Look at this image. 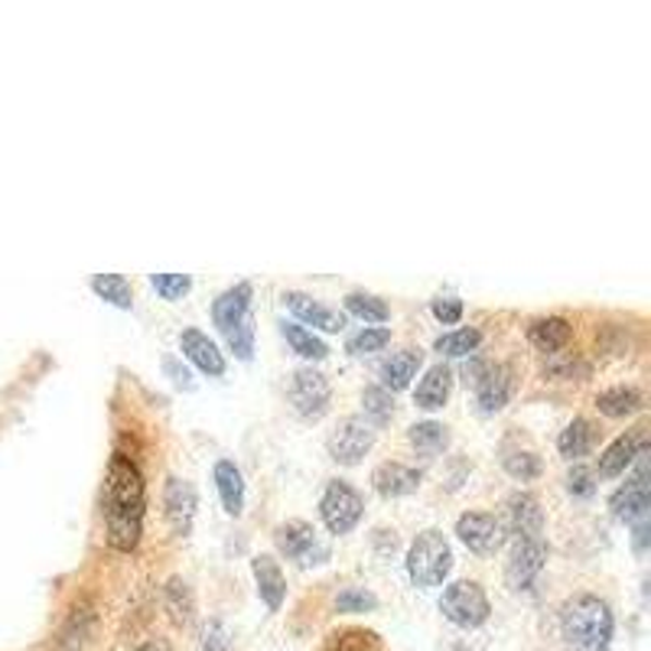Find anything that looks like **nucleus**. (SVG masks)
Instances as JSON below:
<instances>
[{"instance_id":"f03ea898","label":"nucleus","mask_w":651,"mask_h":651,"mask_svg":"<svg viewBox=\"0 0 651 651\" xmlns=\"http://www.w3.org/2000/svg\"><path fill=\"white\" fill-rule=\"evenodd\" d=\"M613 626L610 603L593 593H580L560 610V639L567 651H610Z\"/></svg>"},{"instance_id":"58836bf2","label":"nucleus","mask_w":651,"mask_h":651,"mask_svg":"<svg viewBox=\"0 0 651 651\" xmlns=\"http://www.w3.org/2000/svg\"><path fill=\"white\" fill-rule=\"evenodd\" d=\"M200 651H231V636H228V629H225L221 619H213V623L203 629Z\"/></svg>"},{"instance_id":"9d476101","label":"nucleus","mask_w":651,"mask_h":651,"mask_svg":"<svg viewBox=\"0 0 651 651\" xmlns=\"http://www.w3.org/2000/svg\"><path fill=\"white\" fill-rule=\"evenodd\" d=\"M456 538L472 551V554H495L505 538H508V528L502 518L489 515V511H466L459 515L456 521Z\"/></svg>"},{"instance_id":"c85d7f7f","label":"nucleus","mask_w":651,"mask_h":651,"mask_svg":"<svg viewBox=\"0 0 651 651\" xmlns=\"http://www.w3.org/2000/svg\"><path fill=\"white\" fill-rule=\"evenodd\" d=\"M362 411H365V418H362V421H369L372 427H385V424L395 418L391 391H385L382 385L365 388V391H362Z\"/></svg>"},{"instance_id":"e433bc0d","label":"nucleus","mask_w":651,"mask_h":651,"mask_svg":"<svg viewBox=\"0 0 651 651\" xmlns=\"http://www.w3.org/2000/svg\"><path fill=\"white\" fill-rule=\"evenodd\" d=\"M323 651H378V642L372 632H362V629H349V632H336L329 636L326 649Z\"/></svg>"},{"instance_id":"412c9836","label":"nucleus","mask_w":651,"mask_h":651,"mask_svg":"<svg viewBox=\"0 0 651 651\" xmlns=\"http://www.w3.org/2000/svg\"><path fill=\"white\" fill-rule=\"evenodd\" d=\"M372 482H375L378 495H385V498H401V495L418 492L421 472L411 469V466H405V462H382V466L372 472Z\"/></svg>"},{"instance_id":"7c9ffc66","label":"nucleus","mask_w":651,"mask_h":651,"mask_svg":"<svg viewBox=\"0 0 651 651\" xmlns=\"http://www.w3.org/2000/svg\"><path fill=\"white\" fill-rule=\"evenodd\" d=\"M346 310H349L352 316L365 320V323H388V320H391L388 303H385L382 297H372V293H362V290H355V293L346 297Z\"/></svg>"},{"instance_id":"a19ab883","label":"nucleus","mask_w":651,"mask_h":651,"mask_svg":"<svg viewBox=\"0 0 651 651\" xmlns=\"http://www.w3.org/2000/svg\"><path fill=\"white\" fill-rule=\"evenodd\" d=\"M431 313H434L436 323L453 326V323H459V320H462V300H459V297H436L434 306H431Z\"/></svg>"},{"instance_id":"4c0bfd02","label":"nucleus","mask_w":651,"mask_h":651,"mask_svg":"<svg viewBox=\"0 0 651 651\" xmlns=\"http://www.w3.org/2000/svg\"><path fill=\"white\" fill-rule=\"evenodd\" d=\"M378 606L375 593L362 590V587H346L339 596H336V610L339 613H372Z\"/></svg>"},{"instance_id":"37998d69","label":"nucleus","mask_w":651,"mask_h":651,"mask_svg":"<svg viewBox=\"0 0 651 651\" xmlns=\"http://www.w3.org/2000/svg\"><path fill=\"white\" fill-rule=\"evenodd\" d=\"M632 528H636V534H632L636 554H646V547H649V515L639 518V521H632Z\"/></svg>"},{"instance_id":"2eb2a0df","label":"nucleus","mask_w":651,"mask_h":651,"mask_svg":"<svg viewBox=\"0 0 651 651\" xmlns=\"http://www.w3.org/2000/svg\"><path fill=\"white\" fill-rule=\"evenodd\" d=\"M511 398V369L508 365H485L475 382V401L482 414H495Z\"/></svg>"},{"instance_id":"6ab92c4d","label":"nucleus","mask_w":651,"mask_h":651,"mask_svg":"<svg viewBox=\"0 0 651 651\" xmlns=\"http://www.w3.org/2000/svg\"><path fill=\"white\" fill-rule=\"evenodd\" d=\"M180 349H183V355H186L203 375H213V378L225 375V355L218 352V346L206 333H200V329H183Z\"/></svg>"},{"instance_id":"c9c22d12","label":"nucleus","mask_w":651,"mask_h":651,"mask_svg":"<svg viewBox=\"0 0 651 651\" xmlns=\"http://www.w3.org/2000/svg\"><path fill=\"white\" fill-rule=\"evenodd\" d=\"M150 287L164 300H183L193 290V277L190 274H150Z\"/></svg>"},{"instance_id":"c03bdc74","label":"nucleus","mask_w":651,"mask_h":651,"mask_svg":"<svg viewBox=\"0 0 651 651\" xmlns=\"http://www.w3.org/2000/svg\"><path fill=\"white\" fill-rule=\"evenodd\" d=\"M137 651H167V646H160V642H147V646H141Z\"/></svg>"},{"instance_id":"ea45409f","label":"nucleus","mask_w":651,"mask_h":651,"mask_svg":"<svg viewBox=\"0 0 651 651\" xmlns=\"http://www.w3.org/2000/svg\"><path fill=\"white\" fill-rule=\"evenodd\" d=\"M567 492L577 495V498H590L596 492V475L583 466H574L570 475H567Z\"/></svg>"},{"instance_id":"aec40b11","label":"nucleus","mask_w":651,"mask_h":651,"mask_svg":"<svg viewBox=\"0 0 651 651\" xmlns=\"http://www.w3.org/2000/svg\"><path fill=\"white\" fill-rule=\"evenodd\" d=\"M421 362H424V352H421V349H401V352H391V355L382 362V369H378V375H382V388H385V391H405V388L411 385V378L418 375Z\"/></svg>"},{"instance_id":"bb28decb","label":"nucleus","mask_w":651,"mask_h":651,"mask_svg":"<svg viewBox=\"0 0 651 651\" xmlns=\"http://www.w3.org/2000/svg\"><path fill=\"white\" fill-rule=\"evenodd\" d=\"M593 436H596V431L587 418H574L557 439V449H560L564 459H583L593 446Z\"/></svg>"},{"instance_id":"6e6552de","label":"nucleus","mask_w":651,"mask_h":651,"mask_svg":"<svg viewBox=\"0 0 651 651\" xmlns=\"http://www.w3.org/2000/svg\"><path fill=\"white\" fill-rule=\"evenodd\" d=\"M329 382L323 372L316 369H297L290 375V388H287V398L293 405V411L303 418V421H320L326 411H329Z\"/></svg>"},{"instance_id":"2f4dec72","label":"nucleus","mask_w":651,"mask_h":651,"mask_svg":"<svg viewBox=\"0 0 651 651\" xmlns=\"http://www.w3.org/2000/svg\"><path fill=\"white\" fill-rule=\"evenodd\" d=\"M482 342V333L479 329H456V333H446L434 342V349L439 355H449V359H462V355H472Z\"/></svg>"},{"instance_id":"b1692460","label":"nucleus","mask_w":651,"mask_h":651,"mask_svg":"<svg viewBox=\"0 0 651 651\" xmlns=\"http://www.w3.org/2000/svg\"><path fill=\"white\" fill-rule=\"evenodd\" d=\"M216 485L221 495V505L231 518H238L244 511V475L231 459H218L216 462Z\"/></svg>"},{"instance_id":"c756f323","label":"nucleus","mask_w":651,"mask_h":651,"mask_svg":"<svg viewBox=\"0 0 651 651\" xmlns=\"http://www.w3.org/2000/svg\"><path fill=\"white\" fill-rule=\"evenodd\" d=\"M408 439H411V446L421 453V456H439L446 446H449V434H446V427L443 424H436V421H424V424H414L411 427V434H408Z\"/></svg>"},{"instance_id":"79ce46f5","label":"nucleus","mask_w":651,"mask_h":651,"mask_svg":"<svg viewBox=\"0 0 651 651\" xmlns=\"http://www.w3.org/2000/svg\"><path fill=\"white\" fill-rule=\"evenodd\" d=\"M164 369H167V375H173V382H177L180 388L193 391V375H190L186 369H180V362H177V359H167V362H164Z\"/></svg>"},{"instance_id":"a211bd4d","label":"nucleus","mask_w":651,"mask_h":651,"mask_svg":"<svg viewBox=\"0 0 651 651\" xmlns=\"http://www.w3.org/2000/svg\"><path fill=\"white\" fill-rule=\"evenodd\" d=\"M251 574H254V583H257V596L264 600V606L270 613L280 610L284 596H287V580H284V570L277 567V560L270 554H257L251 560Z\"/></svg>"},{"instance_id":"20e7f679","label":"nucleus","mask_w":651,"mask_h":651,"mask_svg":"<svg viewBox=\"0 0 651 651\" xmlns=\"http://www.w3.org/2000/svg\"><path fill=\"white\" fill-rule=\"evenodd\" d=\"M453 570V551L449 541L443 538V531H424L414 538V544L408 547V577L414 587L431 590L439 587Z\"/></svg>"},{"instance_id":"4be33fe9","label":"nucleus","mask_w":651,"mask_h":651,"mask_svg":"<svg viewBox=\"0 0 651 651\" xmlns=\"http://www.w3.org/2000/svg\"><path fill=\"white\" fill-rule=\"evenodd\" d=\"M449 388H453V372L439 362L434 369H427V375L421 378V385L414 391V405L421 411H439L449 398Z\"/></svg>"},{"instance_id":"dca6fc26","label":"nucleus","mask_w":651,"mask_h":651,"mask_svg":"<svg viewBox=\"0 0 651 651\" xmlns=\"http://www.w3.org/2000/svg\"><path fill=\"white\" fill-rule=\"evenodd\" d=\"M515 538H541L544 534V511L531 492H515L508 498V525Z\"/></svg>"},{"instance_id":"a878e982","label":"nucleus","mask_w":651,"mask_h":651,"mask_svg":"<svg viewBox=\"0 0 651 651\" xmlns=\"http://www.w3.org/2000/svg\"><path fill=\"white\" fill-rule=\"evenodd\" d=\"M280 333H284V339L290 342V349H293L300 359H306V362H323V359L329 355V346H326L316 333H310V329H303V326H297V323H280Z\"/></svg>"},{"instance_id":"f8f14e48","label":"nucleus","mask_w":651,"mask_h":651,"mask_svg":"<svg viewBox=\"0 0 651 651\" xmlns=\"http://www.w3.org/2000/svg\"><path fill=\"white\" fill-rule=\"evenodd\" d=\"M646 456L649 453H639V469H636V475L632 479H626V485L613 495V515L619 518V521H626V525H632V521H639V518H646L649 515V466H646Z\"/></svg>"},{"instance_id":"f257e3e1","label":"nucleus","mask_w":651,"mask_h":651,"mask_svg":"<svg viewBox=\"0 0 651 651\" xmlns=\"http://www.w3.org/2000/svg\"><path fill=\"white\" fill-rule=\"evenodd\" d=\"M105 525H108V544L114 551L131 554L141 544L144 531V505H147V489L144 475L134 459L124 453H114L108 462V479H105Z\"/></svg>"},{"instance_id":"423d86ee","label":"nucleus","mask_w":651,"mask_h":651,"mask_svg":"<svg viewBox=\"0 0 651 651\" xmlns=\"http://www.w3.org/2000/svg\"><path fill=\"white\" fill-rule=\"evenodd\" d=\"M320 515H323V521H326V528L333 534H349L362 521L365 502H362V495L349 482L336 479V482L326 485V492L320 498Z\"/></svg>"},{"instance_id":"9b49d317","label":"nucleus","mask_w":651,"mask_h":651,"mask_svg":"<svg viewBox=\"0 0 651 651\" xmlns=\"http://www.w3.org/2000/svg\"><path fill=\"white\" fill-rule=\"evenodd\" d=\"M375 446V427L362 418H346L339 421V427L326 439V449L336 462L342 466H355L362 462V456Z\"/></svg>"},{"instance_id":"5701e85b","label":"nucleus","mask_w":651,"mask_h":651,"mask_svg":"<svg viewBox=\"0 0 651 651\" xmlns=\"http://www.w3.org/2000/svg\"><path fill=\"white\" fill-rule=\"evenodd\" d=\"M570 336H574V326H570L564 316L534 320V323H531V329H528L531 346H534V349H541V352H547V355L560 352V349L570 342Z\"/></svg>"},{"instance_id":"ddd939ff","label":"nucleus","mask_w":651,"mask_h":651,"mask_svg":"<svg viewBox=\"0 0 651 651\" xmlns=\"http://www.w3.org/2000/svg\"><path fill=\"white\" fill-rule=\"evenodd\" d=\"M284 306H287L297 320H303L306 326H316V329H323V333H342V329H346V316H342L339 310H333V306L313 300L310 293L287 290V293H284Z\"/></svg>"},{"instance_id":"4468645a","label":"nucleus","mask_w":651,"mask_h":651,"mask_svg":"<svg viewBox=\"0 0 651 651\" xmlns=\"http://www.w3.org/2000/svg\"><path fill=\"white\" fill-rule=\"evenodd\" d=\"M639 453H649V439H646V434H642V431L623 434L619 439H613V443L603 449V456H600V462H596V475H603V479L623 475V472L639 459Z\"/></svg>"},{"instance_id":"f704fd0d","label":"nucleus","mask_w":651,"mask_h":651,"mask_svg":"<svg viewBox=\"0 0 651 651\" xmlns=\"http://www.w3.org/2000/svg\"><path fill=\"white\" fill-rule=\"evenodd\" d=\"M167 610L173 616L177 626H186L193 619V593L183 580H170L167 583Z\"/></svg>"},{"instance_id":"a18cd8bd","label":"nucleus","mask_w":651,"mask_h":651,"mask_svg":"<svg viewBox=\"0 0 651 651\" xmlns=\"http://www.w3.org/2000/svg\"><path fill=\"white\" fill-rule=\"evenodd\" d=\"M453 651H466V649H462V646H456V649H453Z\"/></svg>"},{"instance_id":"72a5a7b5","label":"nucleus","mask_w":651,"mask_h":651,"mask_svg":"<svg viewBox=\"0 0 651 651\" xmlns=\"http://www.w3.org/2000/svg\"><path fill=\"white\" fill-rule=\"evenodd\" d=\"M388 342H391V329H385V326H378V329L365 326L362 333L349 336L346 352H352V355H372V352H382Z\"/></svg>"},{"instance_id":"cd10ccee","label":"nucleus","mask_w":651,"mask_h":651,"mask_svg":"<svg viewBox=\"0 0 651 651\" xmlns=\"http://www.w3.org/2000/svg\"><path fill=\"white\" fill-rule=\"evenodd\" d=\"M596 408L606 418H629L642 408V395L636 388H610L596 398Z\"/></svg>"},{"instance_id":"473e14b6","label":"nucleus","mask_w":651,"mask_h":651,"mask_svg":"<svg viewBox=\"0 0 651 651\" xmlns=\"http://www.w3.org/2000/svg\"><path fill=\"white\" fill-rule=\"evenodd\" d=\"M502 466L511 479H521V482H531V479L541 475V459L528 449H508L502 456Z\"/></svg>"},{"instance_id":"7ed1b4c3","label":"nucleus","mask_w":651,"mask_h":651,"mask_svg":"<svg viewBox=\"0 0 651 651\" xmlns=\"http://www.w3.org/2000/svg\"><path fill=\"white\" fill-rule=\"evenodd\" d=\"M251 284L241 280L234 287H228L216 303H213V320H216L218 333L228 339V349L241 359L251 362L254 359V323H251Z\"/></svg>"},{"instance_id":"393cba45","label":"nucleus","mask_w":651,"mask_h":651,"mask_svg":"<svg viewBox=\"0 0 651 651\" xmlns=\"http://www.w3.org/2000/svg\"><path fill=\"white\" fill-rule=\"evenodd\" d=\"M92 290L98 300L118 306V310H131L134 306V293H131V280L124 274H95L92 277Z\"/></svg>"},{"instance_id":"1a4fd4ad","label":"nucleus","mask_w":651,"mask_h":651,"mask_svg":"<svg viewBox=\"0 0 651 651\" xmlns=\"http://www.w3.org/2000/svg\"><path fill=\"white\" fill-rule=\"evenodd\" d=\"M544 564H547L544 538H518L508 554V564H505V583L515 593H528L534 587V580L541 577Z\"/></svg>"},{"instance_id":"f3484780","label":"nucleus","mask_w":651,"mask_h":651,"mask_svg":"<svg viewBox=\"0 0 651 651\" xmlns=\"http://www.w3.org/2000/svg\"><path fill=\"white\" fill-rule=\"evenodd\" d=\"M164 505H167L170 525H173L180 534H186L190 525H193V515H196V489H193L186 479L170 475V479H167V489H164Z\"/></svg>"},{"instance_id":"39448f33","label":"nucleus","mask_w":651,"mask_h":651,"mask_svg":"<svg viewBox=\"0 0 651 651\" xmlns=\"http://www.w3.org/2000/svg\"><path fill=\"white\" fill-rule=\"evenodd\" d=\"M439 613H443L453 626H459V629H479V626L489 619L492 606H489L485 590H482L475 580H456V583H449V587L443 590V596H439Z\"/></svg>"},{"instance_id":"0eeeda50","label":"nucleus","mask_w":651,"mask_h":651,"mask_svg":"<svg viewBox=\"0 0 651 651\" xmlns=\"http://www.w3.org/2000/svg\"><path fill=\"white\" fill-rule=\"evenodd\" d=\"M274 541L280 547V554L300 567H320L329 557V547L320 541L316 528L306 521H287L274 531Z\"/></svg>"}]
</instances>
